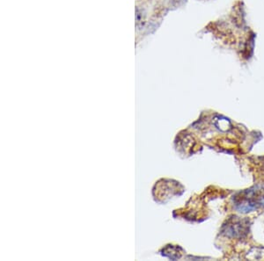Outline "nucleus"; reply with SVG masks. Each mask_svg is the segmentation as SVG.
Wrapping results in <instances>:
<instances>
[{
    "instance_id": "20e7f679",
    "label": "nucleus",
    "mask_w": 264,
    "mask_h": 261,
    "mask_svg": "<svg viewBox=\"0 0 264 261\" xmlns=\"http://www.w3.org/2000/svg\"><path fill=\"white\" fill-rule=\"evenodd\" d=\"M170 2L172 3H176V4H179L181 1H184V0H169Z\"/></svg>"
},
{
    "instance_id": "f03ea898",
    "label": "nucleus",
    "mask_w": 264,
    "mask_h": 261,
    "mask_svg": "<svg viewBox=\"0 0 264 261\" xmlns=\"http://www.w3.org/2000/svg\"><path fill=\"white\" fill-rule=\"evenodd\" d=\"M249 224L248 220L234 217V219L229 220L227 224L224 225L223 233L231 238H242L249 231Z\"/></svg>"
},
{
    "instance_id": "7ed1b4c3",
    "label": "nucleus",
    "mask_w": 264,
    "mask_h": 261,
    "mask_svg": "<svg viewBox=\"0 0 264 261\" xmlns=\"http://www.w3.org/2000/svg\"><path fill=\"white\" fill-rule=\"evenodd\" d=\"M182 250L181 247L179 246H175L174 248V246L168 245L166 246L165 248H163L161 251V254L165 257H168L171 260H177V259H181V254H180V251Z\"/></svg>"
},
{
    "instance_id": "f257e3e1",
    "label": "nucleus",
    "mask_w": 264,
    "mask_h": 261,
    "mask_svg": "<svg viewBox=\"0 0 264 261\" xmlns=\"http://www.w3.org/2000/svg\"><path fill=\"white\" fill-rule=\"evenodd\" d=\"M234 208L244 214L264 208V185H256L238 193L234 196Z\"/></svg>"
}]
</instances>
